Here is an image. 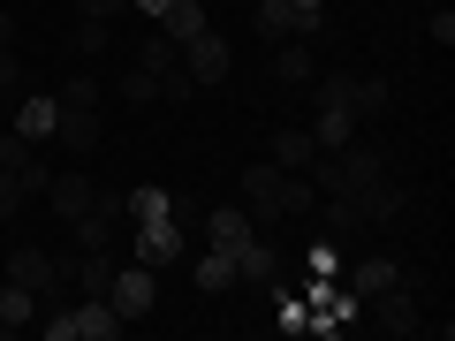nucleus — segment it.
Here are the masks:
<instances>
[{"mask_svg":"<svg viewBox=\"0 0 455 341\" xmlns=\"http://www.w3.org/2000/svg\"><path fill=\"white\" fill-rule=\"evenodd\" d=\"M259 31L266 38H311V31H319V16H296L289 0H259Z\"/></svg>","mask_w":455,"mask_h":341,"instance_id":"11","label":"nucleus"},{"mask_svg":"<svg viewBox=\"0 0 455 341\" xmlns=\"http://www.w3.org/2000/svg\"><path fill=\"white\" fill-rule=\"evenodd\" d=\"M304 258H311V274H334V266H341V250H334V243H311Z\"/></svg>","mask_w":455,"mask_h":341,"instance_id":"22","label":"nucleus"},{"mask_svg":"<svg viewBox=\"0 0 455 341\" xmlns=\"http://www.w3.org/2000/svg\"><path fill=\"white\" fill-rule=\"evenodd\" d=\"M114 334H122V311L107 296H76L46 319V341H114Z\"/></svg>","mask_w":455,"mask_h":341,"instance_id":"2","label":"nucleus"},{"mask_svg":"<svg viewBox=\"0 0 455 341\" xmlns=\"http://www.w3.org/2000/svg\"><path fill=\"white\" fill-rule=\"evenodd\" d=\"M311 68H319V61H311V38H289V46L274 53V76L281 83H311Z\"/></svg>","mask_w":455,"mask_h":341,"instance_id":"17","label":"nucleus"},{"mask_svg":"<svg viewBox=\"0 0 455 341\" xmlns=\"http://www.w3.org/2000/svg\"><path fill=\"white\" fill-rule=\"evenodd\" d=\"M311 197H319V182L296 175V167H281V160H251L243 167V212L251 220H296V212H311Z\"/></svg>","mask_w":455,"mask_h":341,"instance_id":"1","label":"nucleus"},{"mask_svg":"<svg viewBox=\"0 0 455 341\" xmlns=\"http://www.w3.org/2000/svg\"><path fill=\"white\" fill-rule=\"evenodd\" d=\"M122 99H130V107H152V99H160V76L130 61V76H122Z\"/></svg>","mask_w":455,"mask_h":341,"instance_id":"19","label":"nucleus"},{"mask_svg":"<svg viewBox=\"0 0 455 341\" xmlns=\"http://www.w3.org/2000/svg\"><path fill=\"white\" fill-rule=\"evenodd\" d=\"M114 46V23H92V16H84L76 23V53H107Z\"/></svg>","mask_w":455,"mask_h":341,"instance_id":"20","label":"nucleus"},{"mask_svg":"<svg viewBox=\"0 0 455 341\" xmlns=\"http://www.w3.org/2000/svg\"><path fill=\"white\" fill-rule=\"evenodd\" d=\"M76 8H84L92 23H114V16H122V0H76Z\"/></svg>","mask_w":455,"mask_h":341,"instance_id":"23","label":"nucleus"},{"mask_svg":"<svg viewBox=\"0 0 455 341\" xmlns=\"http://www.w3.org/2000/svg\"><path fill=\"white\" fill-rule=\"evenodd\" d=\"M289 8H296V16H319V8H326V0H289Z\"/></svg>","mask_w":455,"mask_h":341,"instance_id":"25","label":"nucleus"},{"mask_svg":"<svg viewBox=\"0 0 455 341\" xmlns=\"http://www.w3.org/2000/svg\"><path fill=\"white\" fill-rule=\"evenodd\" d=\"M197 289H212V296H220V289H235V258H228V250H197Z\"/></svg>","mask_w":455,"mask_h":341,"instance_id":"18","label":"nucleus"},{"mask_svg":"<svg viewBox=\"0 0 455 341\" xmlns=\"http://www.w3.org/2000/svg\"><path fill=\"white\" fill-rule=\"evenodd\" d=\"M31 319H38V296L23 289V281H8V289H0V334H23Z\"/></svg>","mask_w":455,"mask_h":341,"instance_id":"12","label":"nucleus"},{"mask_svg":"<svg viewBox=\"0 0 455 341\" xmlns=\"http://www.w3.org/2000/svg\"><path fill=\"white\" fill-rule=\"evenodd\" d=\"M205 243H212V250H228V258H243V250L259 243V220H251L243 205H220V212L205 220Z\"/></svg>","mask_w":455,"mask_h":341,"instance_id":"8","label":"nucleus"},{"mask_svg":"<svg viewBox=\"0 0 455 341\" xmlns=\"http://www.w3.org/2000/svg\"><path fill=\"white\" fill-rule=\"evenodd\" d=\"M197 31H212V23H205V8H197V0H175V8H167V16H160V38H175V46H190Z\"/></svg>","mask_w":455,"mask_h":341,"instance_id":"13","label":"nucleus"},{"mask_svg":"<svg viewBox=\"0 0 455 341\" xmlns=\"http://www.w3.org/2000/svg\"><path fill=\"white\" fill-rule=\"evenodd\" d=\"M8 281H23L31 296H61L68 289V274H61L53 250H16V258H8Z\"/></svg>","mask_w":455,"mask_h":341,"instance_id":"7","label":"nucleus"},{"mask_svg":"<svg viewBox=\"0 0 455 341\" xmlns=\"http://www.w3.org/2000/svg\"><path fill=\"white\" fill-rule=\"evenodd\" d=\"M395 274H403V266H395V258H357V266H349V296H357V304H364V296H372V289H387Z\"/></svg>","mask_w":455,"mask_h":341,"instance_id":"16","label":"nucleus"},{"mask_svg":"<svg viewBox=\"0 0 455 341\" xmlns=\"http://www.w3.org/2000/svg\"><path fill=\"white\" fill-rule=\"evenodd\" d=\"M137 258H145V266H175V258H182V227H175V212H152V220H137Z\"/></svg>","mask_w":455,"mask_h":341,"instance_id":"9","label":"nucleus"},{"mask_svg":"<svg viewBox=\"0 0 455 341\" xmlns=\"http://www.w3.org/2000/svg\"><path fill=\"white\" fill-rule=\"evenodd\" d=\"M46 205H53V212H61V220H68V227H76V220H84V212H92V205H99V190H92V175H53V182H46Z\"/></svg>","mask_w":455,"mask_h":341,"instance_id":"10","label":"nucleus"},{"mask_svg":"<svg viewBox=\"0 0 455 341\" xmlns=\"http://www.w3.org/2000/svg\"><path fill=\"white\" fill-rule=\"evenodd\" d=\"M228 68H235V53H228L220 31H197L190 46H182V76L190 83H228Z\"/></svg>","mask_w":455,"mask_h":341,"instance_id":"6","label":"nucleus"},{"mask_svg":"<svg viewBox=\"0 0 455 341\" xmlns=\"http://www.w3.org/2000/svg\"><path fill=\"white\" fill-rule=\"evenodd\" d=\"M107 304L122 311V326H130V319H152V304H160V289H152V266H114Z\"/></svg>","mask_w":455,"mask_h":341,"instance_id":"4","label":"nucleus"},{"mask_svg":"<svg viewBox=\"0 0 455 341\" xmlns=\"http://www.w3.org/2000/svg\"><path fill=\"white\" fill-rule=\"evenodd\" d=\"M53 122H61L53 99H23V107H16V137H31V145H38V137H53Z\"/></svg>","mask_w":455,"mask_h":341,"instance_id":"15","label":"nucleus"},{"mask_svg":"<svg viewBox=\"0 0 455 341\" xmlns=\"http://www.w3.org/2000/svg\"><path fill=\"white\" fill-rule=\"evenodd\" d=\"M53 107H61V122H53V137H61V145H76V152H99V145H107L99 99H53Z\"/></svg>","mask_w":455,"mask_h":341,"instance_id":"5","label":"nucleus"},{"mask_svg":"<svg viewBox=\"0 0 455 341\" xmlns=\"http://www.w3.org/2000/svg\"><path fill=\"white\" fill-rule=\"evenodd\" d=\"M274 160L296 167V175H311V160H319V137H311V130H281V137H274Z\"/></svg>","mask_w":455,"mask_h":341,"instance_id":"14","label":"nucleus"},{"mask_svg":"<svg viewBox=\"0 0 455 341\" xmlns=\"http://www.w3.org/2000/svg\"><path fill=\"white\" fill-rule=\"evenodd\" d=\"M281 334H311V311H304V296H281Z\"/></svg>","mask_w":455,"mask_h":341,"instance_id":"21","label":"nucleus"},{"mask_svg":"<svg viewBox=\"0 0 455 341\" xmlns=\"http://www.w3.org/2000/svg\"><path fill=\"white\" fill-rule=\"evenodd\" d=\"M137 16H167V8H175V0H130Z\"/></svg>","mask_w":455,"mask_h":341,"instance_id":"24","label":"nucleus"},{"mask_svg":"<svg viewBox=\"0 0 455 341\" xmlns=\"http://www.w3.org/2000/svg\"><path fill=\"white\" fill-rule=\"evenodd\" d=\"M364 304H372V326H379V334H418V326H425V311H418V289H410L403 274H395L387 289H372Z\"/></svg>","mask_w":455,"mask_h":341,"instance_id":"3","label":"nucleus"}]
</instances>
